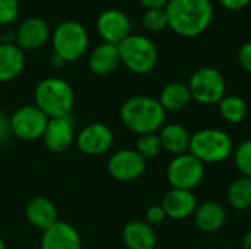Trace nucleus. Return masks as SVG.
<instances>
[{"label": "nucleus", "instance_id": "f257e3e1", "mask_svg": "<svg viewBox=\"0 0 251 249\" xmlns=\"http://www.w3.org/2000/svg\"><path fill=\"white\" fill-rule=\"evenodd\" d=\"M165 10L169 28L184 38L199 37L213 19L210 0H169Z\"/></svg>", "mask_w": 251, "mask_h": 249}, {"label": "nucleus", "instance_id": "f03ea898", "mask_svg": "<svg viewBox=\"0 0 251 249\" xmlns=\"http://www.w3.org/2000/svg\"><path fill=\"white\" fill-rule=\"evenodd\" d=\"M122 123L137 135L159 132L165 125L166 112L157 98L150 95H134L121 106Z\"/></svg>", "mask_w": 251, "mask_h": 249}, {"label": "nucleus", "instance_id": "7ed1b4c3", "mask_svg": "<svg viewBox=\"0 0 251 249\" xmlns=\"http://www.w3.org/2000/svg\"><path fill=\"white\" fill-rule=\"evenodd\" d=\"M35 106L49 117H63L69 116L75 94L69 82L60 78H46L38 82L34 91Z\"/></svg>", "mask_w": 251, "mask_h": 249}, {"label": "nucleus", "instance_id": "20e7f679", "mask_svg": "<svg viewBox=\"0 0 251 249\" xmlns=\"http://www.w3.org/2000/svg\"><path fill=\"white\" fill-rule=\"evenodd\" d=\"M188 153L199 158L204 166L224 163L234 153V141L231 135L222 129H199L191 135Z\"/></svg>", "mask_w": 251, "mask_h": 249}, {"label": "nucleus", "instance_id": "39448f33", "mask_svg": "<svg viewBox=\"0 0 251 249\" xmlns=\"http://www.w3.org/2000/svg\"><path fill=\"white\" fill-rule=\"evenodd\" d=\"M121 63L137 75L150 73L159 60L156 44L146 35L131 34L118 44Z\"/></svg>", "mask_w": 251, "mask_h": 249}, {"label": "nucleus", "instance_id": "423d86ee", "mask_svg": "<svg viewBox=\"0 0 251 249\" xmlns=\"http://www.w3.org/2000/svg\"><path fill=\"white\" fill-rule=\"evenodd\" d=\"M53 51L65 63L78 60L88 48V32L76 21H65L56 26L51 35Z\"/></svg>", "mask_w": 251, "mask_h": 249}, {"label": "nucleus", "instance_id": "0eeeda50", "mask_svg": "<svg viewBox=\"0 0 251 249\" xmlns=\"http://www.w3.org/2000/svg\"><path fill=\"white\" fill-rule=\"evenodd\" d=\"M191 98L199 104L213 106L226 95V82L224 75L210 66L197 69L188 81Z\"/></svg>", "mask_w": 251, "mask_h": 249}, {"label": "nucleus", "instance_id": "6e6552de", "mask_svg": "<svg viewBox=\"0 0 251 249\" xmlns=\"http://www.w3.org/2000/svg\"><path fill=\"white\" fill-rule=\"evenodd\" d=\"M204 175L206 166L190 153L175 156L166 169L168 183L174 189L193 191L203 182Z\"/></svg>", "mask_w": 251, "mask_h": 249}, {"label": "nucleus", "instance_id": "1a4fd4ad", "mask_svg": "<svg viewBox=\"0 0 251 249\" xmlns=\"http://www.w3.org/2000/svg\"><path fill=\"white\" fill-rule=\"evenodd\" d=\"M49 117L34 104L19 107L10 116L12 135L22 141H35L43 138Z\"/></svg>", "mask_w": 251, "mask_h": 249}, {"label": "nucleus", "instance_id": "9d476101", "mask_svg": "<svg viewBox=\"0 0 251 249\" xmlns=\"http://www.w3.org/2000/svg\"><path fill=\"white\" fill-rule=\"evenodd\" d=\"M146 167L147 160L131 148L116 151L107 161L109 175L119 182H131L141 178L146 172Z\"/></svg>", "mask_w": 251, "mask_h": 249}, {"label": "nucleus", "instance_id": "9b49d317", "mask_svg": "<svg viewBox=\"0 0 251 249\" xmlns=\"http://www.w3.org/2000/svg\"><path fill=\"white\" fill-rule=\"evenodd\" d=\"M113 131L104 123H91L82 128L75 138L78 150L85 156H103L113 145Z\"/></svg>", "mask_w": 251, "mask_h": 249}, {"label": "nucleus", "instance_id": "f8f14e48", "mask_svg": "<svg viewBox=\"0 0 251 249\" xmlns=\"http://www.w3.org/2000/svg\"><path fill=\"white\" fill-rule=\"evenodd\" d=\"M97 31L104 43L118 45L131 35V21L122 10L107 9L97 18Z\"/></svg>", "mask_w": 251, "mask_h": 249}, {"label": "nucleus", "instance_id": "ddd939ff", "mask_svg": "<svg viewBox=\"0 0 251 249\" xmlns=\"http://www.w3.org/2000/svg\"><path fill=\"white\" fill-rule=\"evenodd\" d=\"M44 145L53 153L66 151L75 141V125L71 116L49 119L43 135Z\"/></svg>", "mask_w": 251, "mask_h": 249}, {"label": "nucleus", "instance_id": "4468645a", "mask_svg": "<svg viewBox=\"0 0 251 249\" xmlns=\"http://www.w3.org/2000/svg\"><path fill=\"white\" fill-rule=\"evenodd\" d=\"M40 249H82V241L72 225L57 220L43 232Z\"/></svg>", "mask_w": 251, "mask_h": 249}, {"label": "nucleus", "instance_id": "2eb2a0df", "mask_svg": "<svg viewBox=\"0 0 251 249\" xmlns=\"http://www.w3.org/2000/svg\"><path fill=\"white\" fill-rule=\"evenodd\" d=\"M160 205L163 207L166 217L172 220H185L194 214L199 203L193 191L172 188L165 194Z\"/></svg>", "mask_w": 251, "mask_h": 249}, {"label": "nucleus", "instance_id": "dca6fc26", "mask_svg": "<svg viewBox=\"0 0 251 249\" xmlns=\"http://www.w3.org/2000/svg\"><path fill=\"white\" fill-rule=\"evenodd\" d=\"M50 37L49 23L38 16L25 19L16 29V45L24 50H34L46 44Z\"/></svg>", "mask_w": 251, "mask_h": 249}, {"label": "nucleus", "instance_id": "f3484780", "mask_svg": "<svg viewBox=\"0 0 251 249\" xmlns=\"http://www.w3.org/2000/svg\"><path fill=\"white\" fill-rule=\"evenodd\" d=\"M194 225L200 232L213 233L222 229L226 222V210L216 201H204L197 205L194 214Z\"/></svg>", "mask_w": 251, "mask_h": 249}, {"label": "nucleus", "instance_id": "a211bd4d", "mask_svg": "<svg viewBox=\"0 0 251 249\" xmlns=\"http://www.w3.org/2000/svg\"><path fill=\"white\" fill-rule=\"evenodd\" d=\"M25 217L31 226L41 232L47 230L59 220L56 205L44 197H35L28 201L25 207Z\"/></svg>", "mask_w": 251, "mask_h": 249}, {"label": "nucleus", "instance_id": "6ab92c4d", "mask_svg": "<svg viewBox=\"0 0 251 249\" xmlns=\"http://www.w3.org/2000/svg\"><path fill=\"white\" fill-rule=\"evenodd\" d=\"M122 241L128 249H154L157 236L147 222L132 220L122 229Z\"/></svg>", "mask_w": 251, "mask_h": 249}, {"label": "nucleus", "instance_id": "aec40b11", "mask_svg": "<svg viewBox=\"0 0 251 249\" xmlns=\"http://www.w3.org/2000/svg\"><path fill=\"white\" fill-rule=\"evenodd\" d=\"M162 144V150L175 156H181L188 153L191 135L185 126L179 123H168L160 128L157 132Z\"/></svg>", "mask_w": 251, "mask_h": 249}, {"label": "nucleus", "instance_id": "412c9836", "mask_svg": "<svg viewBox=\"0 0 251 249\" xmlns=\"http://www.w3.org/2000/svg\"><path fill=\"white\" fill-rule=\"evenodd\" d=\"M119 65H121V57H119L118 45L109 43H101L100 45H97L88 57L90 70L100 76L112 73L113 70H116Z\"/></svg>", "mask_w": 251, "mask_h": 249}, {"label": "nucleus", "instance_id": "4be33fe9", "mask_svg": "<svg viewBox=\"0 0 251 249\" xmlns=\"http://www.w3.org/2000/svg\"><path fill=\"white\" fill-rule=\"evenodd\" d=\"M25 66L24 51L12 43H0V82H7L21 75Z\"/></svg>", "mask_w": 251, "mask_h": 249}, {"label": "nucleus", "instance_id": "5701e85b", "mask_svg": "<svg viewBox=\"0 0 251 249\" xmlns=\"http://www.w3.org/2000/svg\"><path fill=\"white\" fill-rule=\"evenodd\" d=\"M159 103L165 109V112H181L191 103V92L187 84L182 82H171L163 87L159 95Z\"/></svg>", "mask_w": 251, "mask_h": 249}, {"label": "nucleus", "instance_id": "b1692460", "mask_svg": "<svg viewBox=\"0 0 251 249\" xmlns=\"http://www.w3.org/2000/svg\"><path fill=\"white\" fill-rule=\"evenodd\" d=\"M226 201L234 210L244 211L251 207V179L240 176L226 189Z\"/></svg>", "mask_w": 251, "mask_h": 249}, {"label": "nucleus", "instance_id": "393cba45", "mask_svg": "<svg viewBox=\"0 0 251 249\" xmlns=\"http://www.w3.org/2000/svg\"><path fill=\"white\" fill-rule=\"evenodd\" d=\"M218 109L221 117L229 125H238L247 116V103L240 95H225L218 103Z\"/></svg>", "mask_w": 251, "mask_h": 249}, {"label": "nucleus", "instance_id": "a878e982", "mask_svg": "<svg viewBox=\"0 0 251 249\" xmlns=\"http://www.w3.org/2000/svg\"><path fill=\"white\" fill-rule=\"evenodd\" d=\"M134 150L141 157H144L146 160L154 158V157H157L163 151L162 150V144H160V138H159L157 132L138 135V139L135 142V148Z\"/></svg>", "mask_w": 251, "mask_h": 249}, {"label": "nucleus", "instance_id": "bb28decb", "mask_svg": "<svg viewBox=\"0 0 251 249\" xmlns=\"http://www.w3.org/2000/svg\"><path fill=\"white\" fill-rule=\"evenodd\" d=\"M234 164L241 176L251 179V139L243 141L232 153Z\"/></svg>", "mask_w": 251, "mask_h": 249}, {"label": "nucleus", "instance_id": "cd10ccee", "mask_svg": "<svg viewBox=\"0 0 251 249\" xmlns=\"http://www.w3.org/2000/svg\"><path fill=\"white\" fill-rule=\"evenodd\" d=\"M143 26L150 32H162L169 26L165 9H147L143 15Z\"/></svg>", "mask_w": 251, "mask_h": 249}, {"label": "nucleus", "instance_id": "c85d7f7f", "mask_svg": "<svg viewBox=\"0 0 251 249\" xmlns=\"http://www.w3.org/2000/svg\"><path fill=\"white\" fill-rule=\"evenodd\" d=\"M19 1L18 0H0V25H9L18 19Z\"/></svg>", "mask_w": 251, "mask_h": 249}, {"label": "nucleus", "instance_id": "c756f323", "mask_svg": "<svg viewBox=\"0 0 251 249\" xmlns=\"http://www.w3.org/2000/svg\"><path fill=\"white\" fill-rule=\"evenodd\" d=\"M166 219V213L163 210V207L160 204H156V205H150L146 211V222L150 225V226H157L160 223H163Z\"/></svg>", "mask_w": 251, "mask_h": 249}, {"label": "nucleus", "instance_id": "7c9ffc66", "mask_svg": "<svg viewBox=\"0 0 251 249\" xmlns=\"http://www.w3.org/2000/svg\"><path fill=\"white\" fill-rule=\"evenodd\" d=\"M237 57H238L240 66H241L246 72L251 73V41H246V43L240 47Z\"/></svg>", "mask_w": 251, "mask_h": 249}, {"label": "nucleus", "instance_id": "2f4dec72", "mask_svg": "<svg viewBox=\"0 0 251 249\" xmlns=\"http://www.w3.org/2000/svg\"><path fill=\"white\" fill-rule=\"evenodd\" d=\"M10 117H7L3 112H0V147L7 144L12 138Z\"/></svg>", "mask_w": 251, "mask_h": 249}, {"label": "nucleus", "instance_id": "473e14b6", "mask_svg": "<svg viewBox=\"0 0 251 249\" xmlns=\"http://www.w3.org/2000/svg\"><path fill=\"white\" fill-rule=\"evenodd\" d=\"M251 0H219V3L228 10H241L250 4Z\"/></svg>", "mask_w": 251, "mask_h": 249}, {"label": "nucleus", "instance_id": "72a5a7b5", "mask_svg": "<svg viewBox=\"0 0 251 249\" xmlns=\"http://www.w3.org/2000/svg\"><path fill=\"white\" fill-rule=\"evenodd\" d=\"M147 9H165L169 0H138Z\"/></svg>", "mask_w": 251, "mask_h": 249}, {"label": "nucleus", "instance_id": "f704fd0d", "mask_svg": "<svg viewBox=\"0 0 251 249\" xmlns=\"http://www.w3.org/2000/svg\"><path fill=\"white\" fill-rule=\"evenodd\" d=\"M241 248L243 249H251V229L246 232V235L243 236L241 241Z\"/></svg>", "mask_w": 251, "mask_h": 249}, {"label": "nucleus", "instance_id": "c9c22d12", "mask_svg": "<svg viewBox=\"0 0 251 249\" xmlns=\"http://www.w3.org/2000/svg\"><path fill=\"white\" fill-rule=\"evenodd\" d=\"M0 249H6V245H4V242H3L1 238H0Z\"/></svg>", "mask_w": 251, "mask_h": 249}]
</instances>
